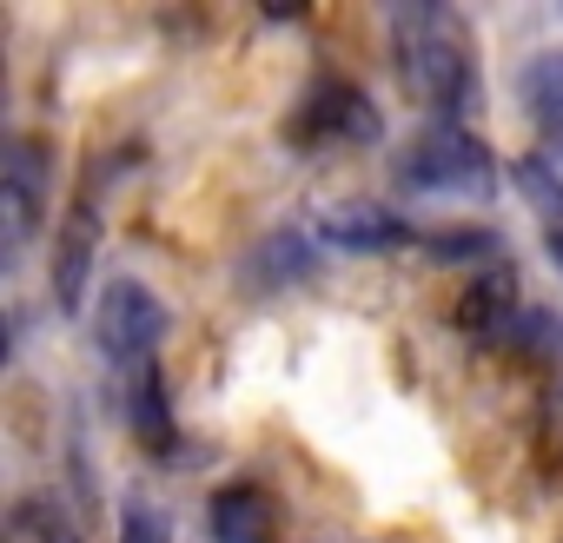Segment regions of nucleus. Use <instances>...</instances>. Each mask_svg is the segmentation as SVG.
<instances>
[{
	"mask_svg": "<svg viewBox=\"0 0 563 543\" xmlns=\"http://www.w3.org/2000/svg\"><path fill=\"white\" fill-rule=\"evenodd\" d=\"M391 54H398V87L424 113L457 120L471 107V41H464L457 14H444V8H398Z\"/></svg>",
	"mask_w": 563,
	"mask_h": 543,
	"instance_id": "f257e3e1",
	"label": "nucleus"
},
{
	"mask_svg": "<svg viewBox=\"0 0 563 543\" xmlns=\"http://www.w3.org/2000/svg\"><path fill=\"white\" fill-rule=\"evenodd\" d=\"M398 179H405L411 192H451V199H484V192L497 186L484 140H471V133H457V126L418 133V140L405 146Z\"/></svg>",
	"mask_w": 563,
	"mask_h": 543,
	"instance_id": "f03ea898",
	"label": "nucleus"
},
{
	"mask_svg": "<svg viewBox=\"0 0 563 543\" xmlns=\"http://www.w3.org/2000/svg\"><path fill=\"white\" fill-rule=\"evenodd\" d=\"M159 339H166V306L140 279H107V292H100V345L140 372Z\"/></svg>",
	"mask_w": 563,
	"mask_h": 543,
	"instance_id": "7ed1b4c3",
	"label": "nucleus"
},
{
	"mask_svg": "<svg viewBox=\"0 0 563 543\" xmlns=\"http://www.w3.org/2000/svg\"><path fill=\"white\" fill-rule=\"evenodd\" d=\"M41 212H47V153H41V140H14L8 166H0V225H8V252H21L34 239Z\"/></svg>",
	"mask_w": 563,
	"mask_h": 543,
	"instance_id": "20e7f679",
	"label": "nucleus"
},
{
	"mask_svg": "<svg viewBox=\"0 0 563 543\" xmlns=\"http://www.w3.org/2000/svg\"><path fill=\"white\" fill-rule=\"evenodd\" d=\"M517 312H523V306H517V272H510V265H484L477 286L457 299V325L477 332V339H504Z\"/></svg>",
	"mask_w": 563,
	"mask_h": 543,
	"instance_id": "39448f33",
	"label": "nucleus"
},
{
	"mask_svg": "<svg viewBox=\"0 0 563 543\" xmlns=\"http://www.w3.org/2000/svg\"><path fill=\"white\" fill-rule=\"evenodd\" d=\"M206 523H212L219 543H265V536H272V503H265V490H252V484H225V490L206 503Z\"/></svg>",
	"mask_w": 563,
	"mask_h": 543,
	"instance_id": "423d86ee",
	"label": "nucleus"
},
{
	"mask_svg": "<svg viewBox=\"0 0 563 543\" xmlns=\"http://www.w3.org/2000/svg\"><path fill=\"white\" fill-rule=\"evenodd\" d=\"M319 239H332V245H345V252H391V245H405L411 232H405L391 212H378V206H339V212L319 219Z\"/></svg>",
	"mask_w": 563,
	"mask_h": 543,
	"instance_id": "0eeeda50",
	"label": "nucleus"
},
{
	"mask_svg": "<svg viewBox=\"0 0 563 543\" xmlns=\"http://www.w3.org/2000/svg\"><path fill=\"white\" fill-rule=\"evenodd\" d=\"M299 133H319V140H372L378 133V113L352 87H319L312 93V113L299 120Z\"/></svg>",
	"mask_w": 563,
	"mask_h": 543,
	"instance_id": "6e6552de",
	"label": "nucleus"
},
{
	"mask_svg": "<svg viewBox=\"0 0 563 543\" xmlns=\"http://www.w3.org/2000/svg\"><path fill=\"white\" fill-rule=\"evenodd\" d=\"M8 543H80V530H74V517H67L60 497L34 490V497H21L8 510Z\"/></svg>",
	"mask_w": 563,
	"mask_h": 543,
	"instance_id": "1a4fd4ad",
	"label": "nucleus"
},
{
	"mask_svg": "<svg viewBox=\"0 0 563 543\" xmlns=\"http://www.w3.org/2000/svg\"><path fill=\"white\" fill-rule=\"evenodd\" d=\"M87 265H93V212L74 206V225L60 239V265H54V292L67 312H80V286H87Z\"/></svg>",
	"mask_w": 563,
	"mask_h": 543,
	"instance_id": "9d476101",
	"label": "nucleus"
},
{
	"mask_svg": "<svg viewBox=\"0 0 563 543\" xmlns=\"http://www.w3.org/2000/svg\"><path fill=\"white\" fill-rule=\"evenodd\" d=\"M523 100H530L537 126L563 140V47H556V54H537V60L523 67Z\"/></svg>",
	"mask_w": 563,
	"mask_h": 543,
	"instance_id": "9b49d317",
	"label": "nucleus"
},
{
	"mask_svg": "<svg viewBox=\"0 0 563 543\" xmlns=\"http://www.w3.org/2000/svg\"><path fill=\"white\" fill-rule=\"evenodd\" d=\"M306 265H312V245L299 232H272L252 252V286H292V279H306Z\"/></svg>",
	"mask_w": 563,
	"mask_h": 543,
	"instance_id": "f8f14e48",
	"label": "nucleus"
},
{
	"mask_svg": "<svg viewBox=\"0 0 563 543\" xmlns=\"http://www.w3.org/2000/svg\"><path fill=\"white\" fill-rule=\"evenodd\" d=\"M133 431H140L146 451L173 444V411H166V385H159L153 365H140V378H133Z\"/></svg>",
	"mask_w": 563,
	"mask_h": 543,
	"instance_id": "ddd939ff",
	"label": "nucleus"
},
{
	"mask_svg": "<svg viewBox=\"0 0 563 543\" xmlns=\"http://www.w3.org/2000/svg\"><path fill=\"white\" fill-rule=\"evenodd\" d=\"M517 186H523V199H530L550 225H563V179L550 173V159H523V166H517Z\"/></svg>",
	"mask_w": 563,
	"mask_h": 543,
	"instance_id": "4468645a",
	"label": "nucleus"
},
{
	"mask_svg": "<svg viewBox=\"0 0 563 543\" xmlns=\"http://www.w3.org/2000/svg\"><path fill=\"white\" fill-rule=\"evenodd\" d=\"M497 345H517V352H530V345H537V352H556V319H550V312H517L510 332H504Z\"/></svg>",
	"mask_w": 563,
	"mask_h": 543,
	"instance_id": "2eb2a0df",
	"label": "nucleus"
},
{
	"mask_svg": "<svg viewBox=\"0 0 563 543\" xmlns=\"http://www.w3.org/2000/svg\"><path fill=\"white\" fill-rule=\"evenodd\" d=\"M120 543H166V517H153L146 503H126V536Z\"/></svg>",
	"mask_w": 563,
	"mask_h": 543,
	"instance_id": "dca6fc26",
	"label": "nucleus"
},
{
	"mask_svg": "<svg viewBox=\"0 0 563 543\" xmlns=\"http://www.w3.org/2000/svg\"><path fill=\"white\" fill-rule=\"evenodd\" d=\"M550 258L563 265V225H550Z\"/></svg>",
	"mask_w": 563,
	"mask_h": 543,
	"instance_id": "f3484780",
	"label": "nucleus"
}]
</instances>
